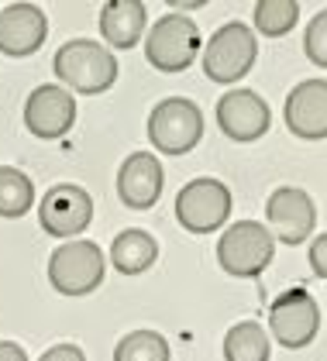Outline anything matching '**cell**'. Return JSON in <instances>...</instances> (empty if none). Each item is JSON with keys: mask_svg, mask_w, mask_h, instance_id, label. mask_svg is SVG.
<instances>
[{"mask_svg": "<svg viewBox=\"0 0 327 361\" xmlns=\"http://www.w3.org/2000/svg\"><path fill=\"white\" fill-rule=\"evenodd\" d=\"M218 124L231 141H258L269 124L273 111L255 90H227L218 100Z\"/></svg>", "mask_w": 327, "mask_h": 361, "instance_id": "7c38bea8", "label": "cell"}, {"mask_svg": "<svg viewBox=\"0 0 327 361\" xmlns=\"http://www.w3.org/2000/svg\"><path fill=\"white\" fill-rule=\"evenodd\" d=\"M49 38V18L35 4L0 7V52L11 59L35 56Z\"/></svg>", "mask_w": 327, "mask_h": 361, "instance_id": "5bb4252c", "label": "cell"}, {"mask_svg": "<svg viewBox=\"0 0 327 361\" xmlns=\"http://www.w3.org/2000/svg\"><path fill=\"white\" fill-rule=\"evenodd\" d=\"M231 217V190L220 179H193L176 196V221L190 234H210Z\"/></svg>", "mask_w": 327, "mask_h": 361, "instance_id": "ba28073f", "label": "cell"}, {"mask_svg": "<svg viewBox=\"0 0 327 361\" xmlns=\"http://www.w3.org/2000/svg\"><path fill=\"white\" fill-rule=\"evenodd\" d=\"M76 124V97L55 83L35 86L25 100V128L42 141H55L69 135Z\"/></svg>", "mask_w": 327, "mask_h": 361, "instance_id": "30bf717a", "label": "cell"}, {"mask_svg": "<svg viewBox=\"0 0 327 361\" xmlns=\"http://www.w3.org/2000/svg\"><path fill=\"white\" fill-rule=\"evenodd\" d=\"M303 52H307V59L314 66L327 69V11L310 18V25L303 31Z\"/></svg>", "mask_w": 327, "mask_h": 361, "instance_id": "7402d4cb", "label": "cell"}, {"mask_svg": "<svg viewBox=\"0 0 327 361\" xmlns=\"http://www.w3.org/2000/svg\"><path fill=\"white\" fill-rule=\"evenodd\" d=\"M31 207H35V183L28 179V172L14 166H0V217L18 221Z\"/></svg>", "mask_w": 327, "mask_h": 361, "instance_id": "d6986e66", "label": "cell"}, {"mask_svg": "<svg viewBox=\"0 0 327 361\" xmlns=\"http://www.w3.org/2000/svg\"><path fill=\"white\" fill-rule=\"evenodd\" d=\"M255 31L269 35V38H283L297 28L300 21V4L297 0H258L255 4Z\"/></svg>", "mask_w": 327, "mask_h": 361, "instance_id": "ffe728a7", "label": "cell"}, {"mask_svg": "<svg viewBox=\"0 0 327 361\" xmlns=\"http://www.w3.org/2000/svg\"><path fill=\"white\" fill-rule=\"evenodd\" d=\"M55 80L66 83L69 90H76L83 97L104 93L117 80V59L107 45L90 42V38H73L66 42L52 59Z\"/></svg>", "mask_w": 327, "mask_h": 361, "instance_id": "6da1fadb", "label": "cell"}, {"mask_svg": "<svg viewBox=\"0 0 327 361\" xmlns=\"http://www.w3.org/2000/svg\"><path fill=\"white\" fill-rule=\"evenodd\" d=\"M200 52V31L186 14H165L145 35V59L159 73H183Z\"/></svg>", "mask_w": 327, "mask_h": 361, "instance_id": "8992f818", "label": "cell"}, {"mask_svg": "<svg viewBox=\"0 0 327 361\" xmlns=\"http://www.w3.org/2000/svg\"><path fill=\"white\" fill-rule=\"evenodd\" d=\"M38 361H86V355H83V348H76V344H55Z\"/></svg>", "mask_w": 327, "mask_h": 361, "instance_id": "cb8c5ba5", "label": "cell"}, {"mask_svg": "<svg viewBox=\"0 0 327 361\" xmlns=\"http://www.w3.org/2000/svg\"><path fill=\"white\" fill-rule=\"evenodd\" d=\"M0 361H28L25 348L14 341H0Z\"/></svg>", "mask_w": 327, "mask_h": 361, "instance_id": "d4e9b609", "label": "cell"}, {"mask_svg": "<svg viewBox=\"0 0 327 361\" xmlns=\"http://www.w3.org/2000/svg\"><path fill=\"white\" fill-rule=\"evenodd\" d=\"M159 258V245L148 231H121L110 245V265L121 276H141L155 265Z\"/></svg>", "mask_w": 327, "mask_h": 361, "instance_id": "e0dca14e", "label": "cell"}, {"mask_svg": "<svg viewBox=\"0 0 327 361\" xmlns=\"http://www.w3.org/2000/svg\"><path fill=\"white\" fill-rule=\"evenodd\" d=\"M286 128L303 141L327 138V80H303L286 97Z\"/></svg>", "mask_w": 327, "mask_h": 361, "instance_id": "9a60e30c", "label": "cell"}, {"mask_svg": "<svg viewBox=\"0 0 327 361\" xmlns=\"http://www.w3.org/2000/svg\"><path fill=\"white\" fill-rule=\"evenodd\" d=\"M148 11L141 0H107L100 7V35L110 49H135L145 35Z\"/></svg>", "mask_w": 327, "mask_h": 361, "instance_id": "2e32d148", "label": "cell"}, {"mask_svg": "<svg viewBox=\"0 0 327 361\" xmlns=\"http://www.w3.org/2000/svg\"><path fill=\"white\" fill-rule=\"evenodd\" d=\"M273 341L262 324L242 320L224 334V361H269Z\"/></svg>", "mask_w": 327, "mask_h": 361, "instance_id": "ac0fdd59", "label": "cell"}, {"mask_svg": "<svg viewBox=\"0 0 327 361\" xmlns=\"http://www.w3.org/2000/svg\"><path fill=\"white\" fill-rule=\"evenodd\" d=\"M266 221L273 238H279L283 245H303L317 227V207L307 190L279 186L266 203Z\"/></svg>", "mask_w": 327, "mask_h": 361, "instance_id": "8fae6325", "label": "cell"}, {"mask_svg": "<svg viewBox=\"0 0 327 361\" xmlns=\"http://www.w3.org/2000/svg\"><path fill=\"white\" fill-rule=\"evenodd\" d=\"M165 190V172L159 155L135 152L117 169V196L128 210H152Z\"/></svg>", "mask_w": 327, "mask_h": 361, "instance_id": "4fadbf2b", "label": "cell"}, {"mask_svg": "<svg viewBox=\"0 0 327 361\" xmlns=\"http://www.w3.org/2000/svg\"><path fill=\"white\" fill-rule=\"evenodd\" d=\"M275 255V238L266 224L242 221L224 227L218 241V262L227 276L234 279H258Z\"/></svg>", "mask_w": 327, "mask_h": 361, "instance_id": "7a4b0ae2", "label": "cell"}, {"mask_svg": "<svg viewBox=\"0 0 327 361\" xmlns=\"http://www.w3.org/2000/svg\"><path fill=\"white\" fill-rule=\"evenodd\" d=\"M310 269H314V276L324 279L327 282V234H317L314 238V245H310Z\"/></svg>", "mask_w": 327, "mask_h": 361, "instance_id": "603a6c76", "label": "cell"}, {"mask_svg": "<svg viewBox=\"0 0 327 361\" xmlns=\"http://www.w3.org/2000/svg\"><path fill=\"white\" fill-rule=\"evenodd\" d=\"M114 361H169V344L159 331H131L117 341Z\"/></svg>", "mask_w": 327, "mask_h": 361, "instance_id": "44dd1931", "label": "cell"}, {"mask_svg": "<svg viewBox=\"0 0 327 361\" xmlns=\"http://www.w3.org/2000/svg\"><path fill=\"white\" fill-rule=\"evenodd\" d=\"M269 331H273L275 344H283L290 351L307 348L321 331V306H317V300L303 286L286 289L269 306Z\"/></svg>", "mask_w": 327, "mask_h": 361, "instance_id": "52a82bcc", "label": "cell"}, {"mask_svg": "<svg viewBox=\"0 0 327 361\" xmlns=\"http://www.w3.org/2000/svg\"><path fill=\"white\" fill-rule=\"evenodd\" d=\"M107 276V255L93 241H66L49 258V282L62 296H90Z\"/></svg>", "mask_w": 327, "mask_h": 361, "instance_id": "277c9868", "label": "cell"}, {"mask_svg": "<svg viewBox=\"0 0 327 361\" xmlns=\"http://www.w3.org/2000/svg\"><path fill=\"white\" fill-rule=\"evenodd\" d=\"M93 221V200L76 183H59L38 203V224L52 238H76Z\"/></svg>", "mask_w": 327, "mask_h": 361, "instance_id": "9c48e42d", "label": "cell"}, {"mask_svg": "<svg viewBox=\"0 0 327 361\" xmlns=\"http://www.w3.org/2000/svg\"><path fill=\"white\" fill-rule=\"evenodd\" d=\"M203 138V114L186 97H165L148 114V141L162 155H186Z\"/></svg>", "mask_w": 327, "mask_h": 361, "instance_id": "5b68a950", "label": "cell"}, {"mask_svg": "<svg viewBox=\"0 0 327 361\" xmlns=\"http://www.w3.org/2000/svg\"><path fill=\"white\" fill-rule=\"evenodd\" d=\"M255 56H258L255 31L248 28V25H242V21H227V25H220L210 35V42L203 49V73L214 83L231 86L251 73Z\"/></svg>", "mask_w": 327, "mask_h": 361, "instance_id": "3957f363", "label": "cell"}]
</instances>
